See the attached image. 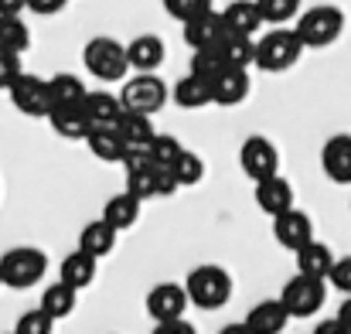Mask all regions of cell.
I'll use <instances>...</instances> for the list:
<instances>
[{"label": "cell", "mask_w": 351, "mask_h": 334, "mask_svg": "<svg viewBox=\"0 0 351 334\" xmlns=\"http://www.w3.org/2000/svg\"><path fill=\"white\" fill-rule=\"evenodd\" d=\"M86 143H89L93 157H99L103 164H123V157H126V150H130L117 123L93 126V130H89V136H86Z\"/></svg>", "instance_id": "ac0fdd59"}, {"label": "cell", "mask_w": 351, "mask_h": 334, "mask_svg": "<svg viewBox=\"0 0 351 334\" xmlns=\"http://www.w3.org/2000/svg\"><path fill=\"white\" fill-rule=\"evenodd\" d=\"M222 14H226V27H229L232 34H249V38H252V34L266 24L256 0H232Z\"/></svg>", "instance_id": "d4e9b609"}, {"label": "cell", "mask_w": 351, "mask_h": 334, "mask_svg": "<svg viewBox=\"0 0 351 334\" xmlns=\"http://www.w3.org/2000/svg\"><path fill=\"white\" fill-rule=\"evenodd\" d=\"M184 287H188V297H191V304H195L198 311H219V307H226L229 297H232V276H229L222 266H215V263L195 266V270L188 273Z\"/></svg>", "instance_id": "3957f363"}, {"label": "cell", "mask_w": 351, "mask_h": 334, "mask_svg": "<svg viewBox=\"0 0 351 334\" xmlns=\"http://www.w3.org/2000/svg\"><path fill=\"white\" fill-rule=\"evenodd\" d=\"M55 318L45 311V307H34V311H27V314H21V321H17V334H51L55 331Z\"/></svg>", "instance_id": "d590c367"}, {"label": "cell", "mask_w": 351, "mask_h": 334, "mask_svg": "<svg viewBox=\"0 0 351 334\" xmlns=\"http://www.w3.org/2000/svg\"><path fill=\"white\" fill-rule=\"evenodd\" d=\"M154 334H195V328L188 324V321H157V328H154Z\"/></svg>", "instance_id": "60d3db41"}, {"label": "cell", "mask_w": 351, "mask_h": 334, "mask_svg": "<svg viewBox=\"0 0 351 334\" xmlns=\"http://www.w3.org/2000/svg\"><path fill=\"white\" fill-rule=\"evenodd\" d=\"M48 86H51V103H55V106H82L86 96H89L86 82H82L79 75H72V72H58V75H51Z\"/></svg>", "instance_id": "83f0119b"}, {"label": "cell", "mask_w": 351, "mask_h": 334, "mask_svg": "<svg viewBox=\"0 0 351 334\" xmlns=\"http://www.w3.org/2000/svg\"><path fill=\"white\" fill-rule=\"evenodd\" d=\"M41 307H45L55 321H65V318H72L75 307H79V290H75L72 283H65V280H55V283L41 294Z\"/></svg>", "instance_id": "484cf974"}, {"label": "cell", "mask_w": 351, "mask_h": 334, "mask_svg": "<svg viewBox=\"0 0 351 334\" xmlns=\"http://www.w3.org/2000/svg\"><path fill=\"white\" fill-rule=\"evenodd\" d=\"M171 171H174V178L181 181V188H191V184H198V181L205 178V160H202L195 150H184V154L171 164Z\"/></svg>", "instance_id": "d6a6232c"}, {"label": "cell", "mask_w": 351, "mask_h": 334, "mask_svg": "<svg viewBox=\"0 0 351 334\" xmlns=\"http://www.w3.org/2000/svg\"><path fill=\"white\" fill-rule=\"evenodd\" d=\"M167 96H171V93H167V82H164L160 75H154V72H136V75L126 79L123 89H119V99H123L126 110L150 112V116L164 110Z\"/></svg>", "instance_id": "52a82bcc"}, {"label": "cell", "mask_w": 351, "mask_h": 334, "mask_svg": "<svg viewBox=\"0 0 351 334\" xmlns=\"http://www.w3.org/2000/svg\"><path fill=\"white\" fill-rule=\"evenodd\" d=\"M7 334H17V331H7Z\"/></svg>", "instance_id": "bcb514c9"}, {"label": "cell", "mask_w": 351, "mask_h": 334, "mask_svg": "<svg viewBox=\"0 0 351 334\" xmlns=\"http://www.w3.org/2000/svg\"><path fill=\"white\" fill-rule=\"evenodd\" d=\"M328 283H331L335 290H341V294H351V256L335 259V270H331Z\"/></svg>", "instance_id": "f35d334b"}, {"label": "cell", "mask_w": 351, "mask_h": 334, "mask_svg": "<svg viewBox=\"0 0 351 334\" xmlns=\"http://www.w3.org/2000/svg\"><path fill=\"white\" fill-rule=\"evenodd\" d=\"M249 89H252V82H249V69H239V65L222 69V72L212 79L215 106H239V103H245Z\"/></svg>", "instance_id": "5bb4252c"}, {"label": "cell", "mask_w": 351, "mask_h": 334, "mask_svg": "<svg viewBox=\"0 0 351 334\" xmlns=\"http://www.w3.org/2000/svg\"><path fill=\"white\" fill-rule=\"evenodd\" d=\"M293 256H297V273H307V276H321V280H328L331 270H335V256H331V249H328L324 242H317V239H311V242H307L304 249H297Z\"/></svg>", "instance_id": "cb8c5ba5"}, {"label": "cell", "mask_w": 351, "mask_h": 334, "mask_svg": "<svg viewBox=\"0 0 351 334\" xmlns=\"http://www.w3.org/2000/svg\"><path fill=\"white\" fill-rule=\"evenodd\" d=\"M338 318H341V321H345V324L351 328V297L345 300V304H341V307H338Z\"/></svg>", "instance_id": "f6af8a7d"}, {"label": "cell", "mask_w": 351, "mask_h": 334, "mask_svg": "<svg viewBox=\"0 0 351 334\" xmlns=\"http://www.w3.org/2000/svg\"><path fill=\"white\" fill-rule=\"evenodd\" d=\"M181 34H184V45H188L191 51L219 48V45L226 41V34H229V27H226V14L215 10V7H208V10L188 17L184 27H181Z\"/></svg>", "instance_id": "30bf717a"}, {"label": "cell", "mask_w": 351, "mask_h": 334, "mask_svg": "<svg viewBox=\"0 0 351 334\" xmlns=\"http://www.w3.org/2000/svg\"><path fill=\"white\" fill-rule=\"evenodd\" d=\"M0 287H3V280H0Z\"/></svg>", "instance_id": "7dc6e473"}, {"label": "cell", "mask_w": 351, "mask_h": 334, "mask_svg": "<svg viewBox=\"0 0 351 334\" xmlns=\"http://www.w3.org/2000/svg\"><path fill=\"white\" fill-rule=\"evenodd\" d=\"M126 51H130L133 72H157L164 65V55H167V48H164V41L157 34H136L126 45Z\"/></svg>", "instance_id": "44dd1931"}, {"label": "cell", "mask_w": 351, "mask_h": 334, "mask_svg": "<svg viewBox=\"0 0 351 334\" xmlns=\"http://www.w3.org/2000/svg\"><path fill=\"white\" fill-rule=\"evenodd\" d=\"M27 10V0H0V14H21Z\"/></svg>", "instance_id": "7bdbcfd3"}, {"label": "cell", "mask_w": 351, "mask_h": 334, "mask_svg": "<svg viewBox=\"0 0 351 334\" xmlns=\"http://www.w3.org/2000/svg\"><path fill=\"white\" fill-rule=\"evenodd\" d=\"M96 273H99V259H96L93 252H86V249L69 252V256L62 259V266H58V280L72 283L75 290L93 287V283H96Z\"/></svg>", "instance_id": "d6986e66"}, {"label": "cell", "mask_w": 351, "mask_h": 334, "mask_svg": "<svg viewBox=\"0 0 351 334\" xmlns=\"http://www.w3.org/2000/svg\"><path fill=\"white\" fill-rule=\"evenodd\" d=\"M188 304H191V297H188L184 283H157L147 294V314L154 321H178V318H184Z\"/></svg>", "instance_id": "8fae6325"}, {"label": "cell", "mask_w": 351, "mask_h": 334, "mask_svg": "<svg viewBox=\"0 0 351 334\" xmlns=\"http://www.w3.org/2000/svg\"><path fill=\"white\" fill-rule=\"evenodd\" d=\"M219 334H252V331H249V328H245V321H242V324H226Z\"/></svg>", "instance_id": "ee69618b"}, {"label": "cell", "mask_w": 351, "mask_h": 334, "mask_svg": "<svg viewBox=\"0 0 351 334\" xmlns=\"http://www.w3.org/2000/svg\"><path fill=\"white\" fill-rule=\"evenodd\" d=\"M290 311L287 304L276 297V300H259L249 314H245V328L252 334H280L287 324H290Z\"/></svg>", "instance_id": "2e32d148"}, {"label": "cell", "mask_w": 351, "mask_h": 334, "mask_svg": "<svg viewBox=\"0 0 351 334\" xmlns=\"http://www.w3.org/2000/svg\"><path fill=\"white\" fill-rule=\"evenodd\" d=\"M48 126L62 140H86L93 130V119H89L86 106H55L48 116Z\"/></svg>", "instance_id": "ffe728a7"}, {"label": "cell", "mask_w": 351, "mask_h": 334, "mask_svg": "<svg viewBox=\"0 0 351 334\" xmlns=\"http://www.w3.org/2000/svg\"><path fill=\"white\" fill-rule=\"evenodd\" d=\"M273 239H276L283 249H290V252L304 249V246L314 239V222H311V215L300 212V208H287L283 215L273 219Z\"/></svg>", "instance_id": "4fadbf2b"}, {"label": "cell", "mask_w": 351, "mask_h": 334, "mask_svg": "<svg viewBox=\"0 0 351 334\" xmlns=\"http://www.w3.org/2000/svg\"><path fill=\"white\" fill-rule=\"evenodd\" d=\"M256 3H259L266 24H287V21H293V17L304 14L300 10L304 0H256Z\"/></svg>", "instance_id": "836d02e7"}, {"label": "cell", "mask_w": 351, "mask_h": 334, "mask_svg": "<svg viewBox=\"0 0 351 334\" xmlns=\"http://www.w3.org/2000/svg\"><path fill=\"white\" fill-rule=\"evenodd\" d=\"M24 65H21V51H10L0 45V89H10L21 79Z\"/></svg>", "instance_id": "8d00e7d4"}, {"label": "cell", "mask_w": 351, "mask_h": 334, "mask_svg": "<svg viewBox=\"0 0 351 334\" xmlns=\"http://www.w3.org/2000/svg\"><path fill=\"white\" fill-rule=\"evenodd\" d=\"M117 126H119V133H123V140H126V147H150V140L157 136L150 112L123 110V116L117 119Z\"/></svg>", "instance_id": "4316f807"}, {"label": "cell", "mask_w": 351, "mask_h": 334, "mask_svg": "<svg viewBox=\"0 0 351 334\" xmlns=\"http://www.w3.org/2000/svg\"><path fill=\"white\" fill-rule=\"evenodd\" d=\"M314 334H351V328L341 318H331V321H321V324L314 328Z\"/></svg>", "instance_id": "b9f144b4"}, {"label": "cell", "mask_w": 351, "mask_h": 334, "mask_svg": "<svg viewBox=\"0 0 351 334\" xmlns=\"http://www.w3.org/2000/svg\"><path fill=\"white\" fill-rule=\"evenodd\" d=\"M150 157H154V164H160V167H171L188 147L178 140V136H171V133H157L154 140H150Z\"/></svg>", "instance_id": "1f68e13d"}, {"label": "cell", "mask_w": 351, "mask_h": 334, "mask_svg": "<svg viewBox=\"0 0 351 334\" xmlns=\"http://www.w3.org/2000/svg\"><path fill=\"white\" fill-rule=\"evenodd\" d=\"M307 51V45L300 41L297 27H283L276 24L273 31H266L256 41V69L263 72H287L300 62V55Z\"/></svg>", "instance_id": "6da1fadb"}, {"label": "cell", "mask_w": 351, "mask_h": 334, "mask_svg": "<svg viewBox=\"0 0 351 334\" xmlns=\"http://www.w3.org/2000/svg\"><path fill=\"white\" fill-rule=\"evenodd\" d=\"M86 112H89V119H93V126H106V123H117L119 116H123V99L119 96H113V93H89L86 96Z\"/></svg>", "instance_id": "f1b7e54d"}, {"label": "cell", "mask_w": 351, "mask_h": 334, "mask_svg": "<svg viewBox=\"0 0 351 334\" xmlns=\"http://www.w3.org/2000/svg\"><path fill=\"white\" fill-rule=\"evenodd\" d=\"M280 300L287 304V311H290L293 318H314V314L324 307V300H328V280L297 273V276H290V280L283 283Z\"/></svg>", "instance_id": "8992f818"}, {"label": "cell", "mask_w": 351, "mask_h": 334, "mask_svg": "<svg viewBox=\"0 0 351 334\" xmlns=\"http://www.w3.org/2000/svg\"><path fill=\"white\" fill-rule=\"evenodd\" d=\"M164 3V10L174 17V21H188V17H195V14H202V10H208L212 7V0H160Z\"/></svg>", "instance_id": "74e56055"}, {"label": "cell", "mask_w": 351, "mask_h": 334, "mask_svg": "<svg viewBox=\"0 0 351 334\" xmlns=\"http://www.w3.org/2000/svg\"><path fill=\"white\" fill-rule=\"evenodd\" d=\"M239 167L252 184L266 181V178L280 174V150L266 136H245L242 147H239Z\"/></svg>", "instance_id": "9c48e42d"}, {"label": "cell", "mask_w": 351, "mask_h": 334, "mask_svg": "<svg viewBox=\"0 0 351 334\" xmlns=\"http://www.w3.org/2000/svg\"><path fill=\"white\" fill-rule=\"evenodd\" d=\"M117 239H119V232L99 215L96 222H89L79 232V249L93 252L96 259H103V256H110V252L117 249Z\"/></svg>", "instance_id": "603a6c76"}, {"label": "cell", "mask_w": 351, "mask_h": 334, "mask_svg": "<svg viewBox=\"0 0 351 334\" xmlns=\"http://www.w3.org/2000/svg\"><path fill=\"white\" fill-rule=\"evenodd\" d=\"M222 69H229V62L222 58V51H219V48H202V51L191 55V69H188V72H198V75H205V79H215Z\"/></svg>", "instance_id": "e575fe53"}, {"label": "cell", "mask_w": 351, "mask_h": 334, "mask_svg": "<svg viewBox=\"0 0 351 334\" xmlns=\"http://www.w3.org/2000/svg\"><path fill=\"white\" fill-rule=\"evenodd\" d=\"M256 205H259L269 219H276V215H283L287 208H293V188H290V181L280 178V174H273V178H266V181H256Z\"/></svg>", "instance_id": "e0dca14e"}, {"label": "cell", "mask_w": 351, "mask_h": 334, "mask_svg": "<svg viewBox=\"0 0 351 334\" xmlns=\"http://www.w3.org/2000/svg\"><path fill=\"white\" fill-rule=\"evenodd\" d=\"M293 27H297V34L307 48H328L345 31V10L335 7V3H317V7H307L297 17Z\"/></svg>", "instance_id": "277c9868"}, {"label": "cell", "mask_w": 351, "mask_h": 334, "mask_svg": "<svg viewBox=\"0 0 351 334\" xmlns=\"http://www.w3.org/2000/svg\"><path fill=\"white\" fill-rule=\"evenodd\" d=\"M174 103L181 110H205V106H215V93H212V79L198 75V72H188L174 82Z\"/></svg>", "instance_id": "9a60e30c"}, {"label": "cell", "mask_w": 351, "mask_h": 334, "mask_svg": "<svg viewBox=\"0 0 351 334\" xmlns=\"http://www.w3.org/2000/svg\"><path fill=\"white\" fill-rule=\"evenodd\" d=\"M7 93H10L14 110L31 116V119H48L51 110H55V103H51V86H48V79H41V75L21 72V79H17Z\"/></svg>", "instance_id": "ba28073f"}, {"label": "cell", "mask_w": 351, "mask_h": 334, "mask_svg": "<svg viewBox=\"0 0 351 334\" xmlns=\"http://www.w3.org/2000/svg\"><path fill=\"white\" fill-rule=\"evenodd\" d=\"M219 51H222V58L229 62V65H239V69H249V65H256V41L249 38V34H226V41L219 45Z\"/></svg>", "instance_id": "f546056e"}, {"label": "cell", "mask_w": 351, "mask_h": 334, "mask_svg": "<svg viewBox=\"0 0 351 334\" xmlns=\"http://www.w3.org/2000/svg\"><path fill=\"white\" fill-rule=\"evenodd\" d=\"M321 171L335 184H351V133H335L321 147Z\"/></svg>", "instance_id": "7c38bea8"}, {"label": "cell", "mask_w": 351, "mask_h": 334, "mask_svg": "<svg viewBox=\"0 0 351 334\" xmlns=\"http://www.w3.org/2000/svg\"><path fill=\"white\" fill-rule=\"evenodd\" d=\"M48 273V256L34 246H14L0 256V280L3 287L27 290Z\"/></svg>", "instance_id": "5b68a950"}, {"label": "cell", "mask_w": 351, "mask_h": 334, "mask_svg": "<svg viewBox=\"0 0 351 334\" xmlns=\"http://www.w3.org/2000/svg\"><path fill=\"white\" fill-rule=\"evenodd\" d=\"M82 62H86L89 75H96V79H103V82H126V75H130V69H133L126 45L117 41V38H110V34L89 38L86 48H82Z\"/></svg>", "instance_id": "7a4b0ae2"}, {"label": "cell", "mask_w": 351, "mask_h": 334, "mask_svg": "<svg viewBox=\"0 0 351 334\" xmlns=\"http://www.w3.org/2000/svg\"><path fill=\"white\" fill-rule=\"evenodd\" d=\"M0 45L21 55L31 48V27L21 21V14H0Z\"/></svg>", "instance_id": "4dcf8cb0"}, {"label": "cell", "mask_w": 351, "mask_h": 334, "mask_svg": "<svg viewBox=\"0 0 351 334\" xmlns=\"http://www.w3.org/2000/svg\"><path fill=\"white\" fill-rule=\"evenodd\" d=\"M65 7H69V0H27V10H34L41 17H51V14H58Z\"/></svg>", "instance_id": "ab89813d"}, {"label": "cell", "mask_w": 351, "mask_h": 334, "mask_svg": "<svg viewBox=\"0 0 351 334\" xmlns=\"http://www.w3.org/2000/svg\"><path fill=\"white\" fill-rule=\"evenodd\" d=\"M140 212H143V198H136L130 188H126V191H119V195H113V198L103 205V219L113 225L117 232L133 228V225L140 222Z\"/></svg>", "instance_id": "7402d4cb"}]
</instances>
